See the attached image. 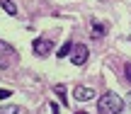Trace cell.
<instances>
[{
  "label": "cell",
  "instance_id": "obj_9",
  "mask_svg": "<svg viewBox=\"0 0 131 114\" xmlns=\"http://www.w3.org/2000/svg\"><path fill=\"white\" fill-rule=\"evenodd\" d=\"M19 112V107H15V105H7V107H0V114H17Z\"/></svg>",
  "mask_w": 131,
  "mask_h": 114
},
{
  "label": "cell",
  "instance_id": "obj_13",
  "mask_svg": "<svg viewBox=\"0 0 131 114\" xmlns=\"http://www.w3.org/2000/svg\"><path fill=\"white\" fill-rule=\"evenodd\" d=\"M51 114H61L58 112V105H51Z\"/></svg>",
  "mask_w": 131,
  "mask_h": 114
},
{
  "label": "cell",
  "instance_id": "obj_5",
  "mask_svg": "<svg viewBox=\"0 0 131 114\" xmlns=\"http://www.w3.org/2000/svg\"><path fill=\"white\" fill-rule=\"evenodd\" d=\"M73 95H75V100H80V102L95 100V90H92V87H85V85H78L73 90Z\"/></svg>",
  "mask_w": 131,
  "mask_h": 114
},
{
  "label": "cell",
  "instance_id": "obj_11",
  "mask_svg": "<svg viewBox=\"0 0 131 114\" xmlns=\"http://www.w3.org/2000/svg\"><path fill=\"white\" fill-rule=\"evenodd\" d=\"M124 75H126V83H131V63L124 66Z\"/></svg>",
  "mask_w": 131,
  "mask_h": 114
},
{
  "label": "cell",
  "instance_id": "obj_2",
  "mask_svg": "<svg viewBox=\"0 0 131 114\" xmlns=\"http://www.w3.org/2000/svg\"><path fill=\"white\" fill-rule=\"evenodd\" d=\"M15 61H17V51H15L7 41H0V68L5 71V68H10Z\"/></svg>",
  "mask_w": 131,
  "mask_h": 114
},
{
  "label": "cell",
  "instance_id": "obj_1",
  "mask_svg": "<svg viewBox=\"0 0 131 114\" xmlns=\"http://www.w3.org/2000/svg\"><path fill=\"white\" fill-rule=\"evenodd\" d=\"M122 109H124V100L119 95H114V92H104L100 97V102H97V112L100 114H119Z\"/></svg>",
  "mask_w": 131,
  "mask_h": 114
},
{
  "label": "cell",
  "instance_id": "obj_7",
  "mask_svg": "<svg viewBox=\"0 0 131 114\" xmlns=\"http://www.w3.org/2000/svg\"><path fill=\"white\" fill-rule=\"evenodd\" d=\"M73 46H75V44H70V41H66L63 46L58 49V58H63V56H68V53L73 51Z\"/></svg>",
  "mask_w": 131,
  "mask_h": 114
},
{
  "label": "cell",
  "instance_id": "obj_6",
  "mask_svg": "<svg viewBox=\"0 0 131 114\" xmlns=\"http://www.w3.org/2000/svg\"><path fill=\"white\" fill-rule=\"evenodd\" d=\"M0 7H3V10H5L7 15H12V17L17 15V5H15L12 0H0Z\"/></svg>",
  "mask_w": 131,
  "mask_h": 114
},
{
  "label": "cell",
  "instance_id": "obj_4",
  "mask_svg": "<svg viewBox=\"0 0 131 114\" xmlns=\"http://www.w3.org/2000/svg\"><path fill=\"white\" fill-rule=\"evenodd\" d=\"M51 46H53V44L49 41V39H34V41H32V49H34L37 56H46V53L51 51Z\"/></svg>",
  "mask_w": 131,
  "mask_h": 114
},
{
  "label": "cell",
  "instance_id": "obj_8",
  "mask_svg": "<svg viewBox=\"0 0 131 114\" xmlns=\"http://www.w3.org/2000/svg\"><path fill=\"white\" fill-rule=\"evenodd\" d=\"M53 92L61 97V102H63V105H68V100H66V87H63V85H56V87H53Z\"/></svg>",
  "mask_w": 131,
  "mask_h": 114
},
{
  "label": "cell",
  "instance_id": "obj_10",
  "mask_svg": "<svg viewBox=\"0 0 131 114\" xmlns=\"http://www.w3.org/2000/svg\"><path fill=\"white\" fill-rule=\"evenodd\" d=\"M92 34H95V37H102V34H104V27L95 22V24H92Z\"/></svg>",
  "mask_w": 131,
  "mask_h": 114
},
{
  "label": "cell",
  "instance_id": "obj_14",
  "mask_svg": "<svg viewBox=\"0 0 131 114\" xmlns=\"http://www.w3.org/2000/svg\"><path fill=\"white\" fill-rule=\"evenodd\" d=\"M126 105L131 107V92H129V95H126Z\"/></svg>",
  "mask_w": 131,
  "mask_h": 114
},
{
  "label": "cell",
  "instance_id": "obj_12",
  "mask_svg": "<svg viewBox=\"0 0 131 114\" xmlns=\"http://www.w3.org/2000/svg\"><path fill=\"white\" fill-rule=\"evenodd\" d=\"M12 95V90H3V87H0V100H5V97H10Z\"/></svg>",
  "mask_w": 131,
  "mask_h": 114
},
{
  "label": "cell",
  "instance_id": "obj_3",
  "mask_svg": "<svg viewBox=\"0 0 131 114\" xmlns=\"http://www.w3.org/2000/svg\"><path fill=\"white\" fill-rule=\"evenodd\" d=\"M88 46H85V44H75L73 46V51H70V63H73V66H83L85 61H88Z\"/></svg>",
  "mask_w": 131,
  "mask_h": 114
},
{
  "label": "cell",
  "instance_id": "obj_15",
  "mask_svg": "<svg viewBox=\"0 0 131 114\" xmlns=\"http://www.w3.org/2000/svg\"><path fill=\"white\" fill-rule=\"evenodd\" d=\"M78 114H80V112H78Z\"/></svg>",
  "mask_w": 131,
  "mask_h": 114
}]
</instances>
